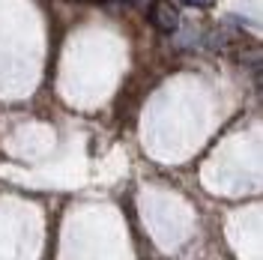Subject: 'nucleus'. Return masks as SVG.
Instances as JSON below:
<instances>
[{
    "mask_svg": "<svg viewBox=\"0 0 263 260\" xmlns=\"http://www.w3.org/2000/svg\"><path fill=\"white\" fill-rule=\"evenodd\" d=\"M149 21H153L156 30L174 33L180 27V9L174 6V0H153V6H149Z\"/></svg>",
    "mask_w": 263,
    "mask_h": 260,
    "instance_id": "obj_1",
    "label": "nucleus"
},
{
    "mask_svg": "<svg viewBox=\"0 0 263 260\" xmlns=\"http://www.w3.org/2000/svg\"><path fill=\"white\" fill-rule=\"evenodd\" d=\"M182 3H192V6H213L215 0H182Z\"/></svg>",
    "mask_w": 263,
    "mask_h": 260,
    "instance_id": "obj_2",
    "label": "nucleus"
}]
</instances>
